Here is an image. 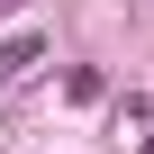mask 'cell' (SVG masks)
<instances>
[{
	"label": "cell",
	"mask_w": 154,
	"mask_h": 154,
	"mask_svg": "<svg viewBox=\"0 0 154 154\" xmlns=\"http://www.w3.org/2000/svg\"><path fill=\"white\" fill-rule=\"evenodd\" d=\"M45 63V36L27 27V36H9V45H0V91H9V82H27V72Z\"/></svg>",
	"instance_id": "obj_1"
},
{
	"label": "cell",
	"mask_w": 154,
	"mask_h": 154,
	"mask_svg": "<svg viewBox=\"0 0 154 154\" xmlns=\"http://www.w3.org/2000/svg\"><path fill=\"white\" fill-rule=\"evenodd\" d=\"M145 154H154V136H145Z\"/></svg>",
	"instance_id": "obj_2"
}]
</instances>
